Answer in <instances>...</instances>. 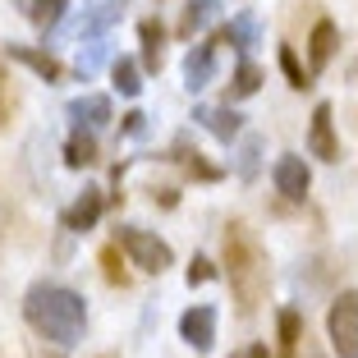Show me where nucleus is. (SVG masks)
Instances as JSON below:
<instances>
[{
	"instance_id": "6ab92c4d",
	"label": "nucleus",
	"mask_w": 358,
	"mask_h": 358,
	"mask_svg": "<svg viewBox=\"0 0 358 358\" xmlns=\"http://www.w3.org/2000/svg\"><path fill=\"white\" fill-rule=\"evenodd\" d=\"M257 87H262V69H257L253 60H243L239 69H234V78H230V92H225V101H243V96H253Z\"/></svg>"
},
{
	"instance_id": "423d86ee",
	"label": "nucleus",
	"mask_w": 358,
	"mask_h": 358,
	"mask_svg": "<svg viewBox=\"0 0 358 358\" xmlns=\"http://www.w3.org/2000/svg\"><path fill=\"white\" fill-rule=\"evenodd\" d=\"M271 179H275V193H280V198L303 202L308 198V184H313V170H308L303 157H280V161H275V170H271Z\"/></svg>"
},
{
	"instance_id": "ddd939ff",
	"label": "nucleus",
	"mask_w": 358,
	"mask_h": 358,
	"mask_svg": "<svg viewBox=\"0 0 358 358\" xmlns=\"http://www.w3.org/2000/svg\"><path fill=\"white\" fill-rule=\"evenodd\" d=\"M216 46H239V51H253L257 42H262V23H257V14H234L230 19V28H221L216 37H211Z\"/></svg>"
},
{
	"instance_id": "f3484780",
	"label": "nucleus",
	"mask_w": 358,
	"mask_h": 358,
	"mask_svg": "<svg viewBox=\"0 0 358 358\" xmlns=\"http://www.w3.org/2000/svg\"><path fill=\"white\" fill-rule=\"evenodd\" d=\"M216 14H221V0H189V5H184V19H179V32L193 37V32H202Z\"/></svg>"
},
{
	"instance_id": "9b49d317",
	"label": "nucleus",
	"mask_w": 358,
	"mask_h": 358,
	"mask_svg": "<svg viewBox=\"0 0 358 358\" xmlns=\"http://www.w3.org/2000/svg\"><path fill=\"white\" fill-rule=\"evenodd\" d=\"M120 23V5H106V0H92L83 5V19L74 23V37L78 42H92V37H106V28Z\"/></svg>"
},
{
	"instance_id": "1a4fd4ad",
	"label": "nucleus",
	"mask_w": 358,
	"mask_h": 358,
	"mask_svg": "<svg viewBox=\"0 0 358 358\" xmlns=\"http://www.w3.org/2000/svg\"><path fill=\"white\" fill-rule=\"evenodd\" d=\"M69 120H74V129H106L110 124V96H101V92H83V96H74L69 101Z\"/></svg>"
},
{
	"instance_id": "aec40b11",
	"label": "nucleus",
	"mask_w": 358,
	"mask_h": 358,
	"mask_svg": "<svg viewBox=\"0 0 358 358\" xmlns=\"http://www.w3.org/2000/svg\"><path fill=\"white\" fill-rule=\"evenodd\" d=\"M138 37H143V69H161V42H166L161 23L143 19V23H138Z\"/></svg>"
},
{
	"instance_id": "2eb2a0df",
	"label": "nucleus",
	"mask_w": 358,
	"mask_h": 358,
	"mask_svg": "<svg viewBox=\"0 0 358 358\" xmlns=\"http://www.w3.org/2000/svg\"><path fill=\"white\" fill-rule=\"evenodd\" d=\"M96 216H101V189H83V198L64 211V230L83 234V230H92V225H96Z\"/></svg>"
},
{
	"instance_id": "393cba45",
	"label": "nucleus",
	"mask_w": 358,
	"mask_h": 358,
	"mask_svg": "<svg viewBox=\"0 0 358 358\" xmlns=\"http://www.w3.org/2000/svg\"><path fill=\"white\" fill-rule=\"evenodd\" d=\"M101 271H106V280H110V285H120V289L129 285V271H124V262H120V243L101 248Z\"/></svg>"
},
{
	"instance_id": "cd10ccee",
	"label": "nucleus",
	"mask_w": 358,
	"mask_h": 358,
	"mask_svg": "<svg viewBox=\"0 0 358 358\" xmlns=\"http://www.w3.org/2000/svg\"><path fill=\"white\" fill-rule=\"evenodd\" d=\"M184 275H189V285H207V280H216V266H211L207 257H193Z\"/></svg>"
},
{
	"instance_id": "a211bd4d",
	"label": "nucleus",
	"mask_w": 358,
	"mask_h": 358,
	"mask_svg": "<svg viewBox=\"0 0 358 358\" xmlns=\"http://www.w3.org/2000/svg\"><path fill=\"white\" fill-rule=\"evenodd\" d=\"M234 170H239V179H243V184H253V179H257V170H262V138H257V134H248V138L239 143Z\"/></svg>"
},
{
	"instance_id": "20e7f679",
	"label": "nucleus",
	"mask_w": 358,
	"mask_h": 358,
	"mask_svg": "<svg viewBox=\"0 0 358 358\" xmlns=\"http://www.w3.org/2000/svg\"><path fill=\"white\" fill-rule=\"evenodd\" d=\"M327 331H331V345H336L340 358H358V289H345L331 303Z\"/></svg>"
},
{
	"instance_id": "bb28decb",
	"label": "nucleus",
	"mask_w": 358,
	"mask_h": 358,
	"mask_svg": "<svg viewBox=\"0 0 358 358\" xmlns=\"http://www.w3.org/2000/svg\"><path fill=\"white\" fill-rule=\"evenodd\" d=\"M106 55H110V46H106V37H92V42H87V51H78V74H92L96 64L106 60Z\"/></svg>"
},
{
	"instance_id": "dca6fc26",
	"label": "nucleus",
	"mask_w": 358,
	"mask_h": 358,
	"mask_svg": "<svg viewBox=\"0 0 358 358\" xmlns=\"http://www.w3.org/2000/svg\"><path fill=\"white\" fill-rule=\"evenodd\" d=\"M175 161L184 166V175H189V179H202V184L221 179V166L202 161V152H198V148H189V143H175Z\"/></svg>"
},
{
	"instance_id": "39448f33",
	"label": "nucleus",
	"mask_w": 358,
	"mask_h": 358,
	"mask_svg": "<svg viewBox=\"0 0 358 358\" xmlns=\"http://www.w3.org/2000/svg\"><path fill=\"white\" fill-rule=\"evenodd\" d=\"M179 336H184V345H193L198 354H207V349L216 345V308L211 303L189 308V313L179 317Z\"/></svg>"
},
{
	"instance_id": "0eeeda50",
	"label": "nucleus",
	"mask_w": 358,
	"mask_h": 358,
	"mask_svg": "<svg viewBox=\"0 0 358 358\" xmlns=\"http://www.w3.org/2000/svg\"><path fill=\"white\" fill-rule=\"evenodd\" d=\"M216 83V42H198L189 55H184V87L189 92H202V87Z\"/></svg>"
},
{
	"instance_id": "4be33fe9",
	"label": "nucleus",
	"mask_w": 358,
	"mask_h": 358,
	"mask_svg": "<svg viewBox=\"0 0 358 358\" xmlns=\"http://www.w3.org/2000/svg\"><path fill=\"white\" fill-rule=\"evenodd\" d=\"M92 161H96V138L78 129V134L69 138V143H64V166L83 170V166H92Z\"/></svg>"
},
{
	"instance_id": "f8f14e48",
	"label": "nucleus",
	"mask_w": 358,
	"mask_h": 358,
	"mask_svg": "<svg viewBox=\"0 0 358 358\" xmlns=\"http://www.w3.org/2000/svg\"><path fill=\"white\" fill-rule=\"evenodd\" d=\"M331 55H336V23L331 19H317L313 32H308V69L313 74H322L331 64Z\"/></svg>"
},
{
	"instance_id": "7ed1b4c3",
	"label": "nucleus",
	"mask_w": 358,
	"mask_h": 358,
	"mask_svg": "<svg viewBox=\"0 0 358 358\" xmlns=\"http://www.w3.org/2000/svg\"><path fill=\"white\" fill-rule=\"evenodd\" d=\"M115 243L129 253V262H134V266H143V271H152V275H161L170 262H175L170 243H166V239H157L152 230H134V225H120Z\"/></svg>"
},
{
	"instance_id": "7c9ffc66",
	"label": "nucleus",
	"mask_w": 358,
	"mask_h": 358,
	"mask_svg": "<svg viewBox=\"0 0 358 358\" xmlns=\"http://www.w3.org/2000/svg\"><path fill=\"white\" fill-rule=\"evenodd\" d=\"M243 358H271V354H266V345L257 340V345H248V354H243Z\"/></svg>"
},
{
	"instance_id": "9d476101",
	"label": "nucleus",
	"mask_w": 358,
	"mask_h": 358,
	"mask_svg": "<svg viewBox=\"0 0 358 358\" xmlns=\"http://www.w3.org/2000/svg\"><path fill=\"white\" fill-rule=\"evenodd\" d=\"M193 120H198V124L207 129V134H216L221 143L239 138V129H243V115L234 110L230 101H225V106H198V110H193Z\"/></svg>"
},
{
	"instance_id": "c756f323",
	"label": "nucleus",
	"mask_w": 358,
	"mask_h": 358,
	"mask_svg": "<svg viewBox=\"0 0 358 358\" xmlns=\"http://www.w3.org/2000/svg\"><path fill=\"white\" fill-rule=\"evenodd\" d=\"M143 129H148V115H143V110H129V115H124V134H143Z\"/></svg>"
},
{
	"instance_id": "4468645a",
	"label": "nucleus",
	"mask_w": 358,
	"mask_h": 358,
	"mask_svg": "<svg viewBox=\"0 0 358 358\" xmlns=\"http://www.w3.org/2000/svg\"><path fill=\"white\" fill-rule=\"evenodd\" d=\"M10 60H19V64H28L32 74L42 78V83H60V60H55L51 51H37V46H10Z\"/></svg>"
},
{
	"instance_id": "c85d7f7f",
	"label": "nucleus",
	"mask_w": 358,
	"mask_h": 358,
	"mask_svg": "<svg viewBox=\"0 0 358 358\" xmlns=\"http://www.w3.org/2000/svg\"><path fill=\"white\" fill-rule=\"evenodd\" d=\"M10 110H14V87H10V78H5V69H0V129H5Z\"/></svg>"
},
{
	"instance_id": "5701e85b",
	"label": "nucleus",
	"mask_w": 358,
	"mask_h": 358,
	"mask_svg": "<svg viewBox=\"0 0 358 358\" xmlns=\"http://www.w3.org/2000/svg\"><path fill=\"white\" fill-rule=\"evenodd\" d=\"M110 78H115L120 96H138V92H143V69H138L129 55H120V60L110 64Z\"/></svg>"
},
{
	"instance_id": "b1692460",
	"label": "nucleus",
	"mask_w": 358,
	"mask_h": 358,
	"mask_svg": "<svg viewBox=\"0 0 358 358\" xmlns=\"http://www.w3.org/2000/svg\"><path fill=\"white\" fill-rule=\"evenodd\" d=\"M280 69H285V78H289V87H313V74H303V64H299V55H294V46H280Z\"/></svg>"
},
{
	"instance_id": "6e6552de",
	"label": "nucleus",
	"mask_w": 358,
	"mask_h": 358,
	"mask_svg": "<svg viewBox=\"0 0 358 358\" xmlns=\"http://www.w3.org/2000/svg\"><path fill=\"white\" fill-rule=\"evenodd\" d=\"M331 110L327 101L313 110V129H308V152L313 157H322V161H340V143H336V124H331Z\"/></svg>"
},
{
	"instance_id": "412c9836",
	"label": "nucleus",
	"mask_w": 358,
	"mask_h": 358,
	"mask_svg": "<svg viewBox=\"0 0 358 358\" xmlns=\"http://www.w3.org/2000/svg\"><path fill=\"white\" fill-rule=\"evenodd\" d=\"M64 10H69V0H28V19L37 23V28H42V32L60 28Z\"/></svg>"
},
{
	"instance_id": "f03ea898",
	"label": "nucleus",
	"mask_w": 358,
	"mask_h": 358,
	"mask_svg": "<svg viewBox=\"0 0 358 358\" xmlns=\"http://www.w3.org/2000/svg\"><path fill=\"white\" fill-rule=\"evenodd\" d=\"M225 271H230V289H234L239 313L243 317L257 313V303L266 294V253L243 221H230V230H225Z\"/></svg>"
},
{
	"instance_id": "a878e982",
	"label": "nucleus",
	"mask_w": 358,
	"mask_h": 358,
	"mask_svg": "<svg viewBox=\"0 0 358 358\" xmlns=\"http://www.w3.org/2000/svg\"><path fill=\"white\" fill-rule=\"evenodd\" d=\"M299 331H303L299 313H294V308H285V313H280V354H294V345H299Z\"/></svg>"
},
{
	"instance_id": "f257e3e1",
	"label": "nucleus",
	"mask_w": 358,
	"mask_h": 358,
	"mask_svg": "<svg viewBox=\"0 0 358 358\" xmlns=\"http://www.w3.org/2000/svg\"><path fill=\"white\" fill-rule=\"evenodd\" d=\"M23 317H28V327L37 336L55 340L60 349H74L83 340V327H87V303L69 285L42 280V285H32L28 299H23Z\"/></svg>"
}]
</instances>
